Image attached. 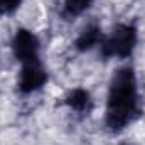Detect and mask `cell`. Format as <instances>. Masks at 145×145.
Wrapping results in <instances>:
<instances>
[{
  "instance_id": "ba28073f",
  "label": "cell",
  "mask_w": 145,
  "mask_h": 145,
  "mask_svg": "<svg viewBox=\"0 0 145 145\" xmlns=\"http://www.w3.org/2000/svg\"><path fill=\"white\" fill-rule=\"evenodd\" d=\"M24 0H0V17H10L14 15L20 7Z\"/></svg>"
},
{
  "instance_id": "277c9868",
  "label": "cell",
  "mask_w": 145,
  "mask_h": 145,
  "mask_svg": "<svg viewBox=\"0 0 145 145\" xmlns=\"http://www.w3.org/2000/svg\"><path fill=\"white\" fill-rule=\"evenodd\" d=\"M47 81H49V72L42 59L24 63L20 64L17 74V91L22 96L34 95L47 84Z\"/></svg>"
},
{
  "instance_id": "52a82bcc",
  "label": "cell",
  "mask_w": 145,
  "mask_h": 145,
  "mask_svg": "<svg viewBox=\"0 0 145 145\" xmlns=\"http://www.w3.org/2000/svg\"><path fill=\"white\" fill-rule=\"evenodd\" d=\"M95 0H61L59 15L63 20L72 22L79 17H83L93 5Z\"/></svg>"
},
{
  "instance_id": "9c48e42d",
  "label": "cell",
  "mask_w": 145,
  "mask_h": 145,
  "mask_svg": "<svg viewBox=\"0 0 145 145\" xmlns=\"http://www.w3.org/2000/svg\"><path fill=\"white\" fill-rule=\"evenodd\" d=\"M116 145H132V144H128V142H120V144H116Z\"/></svg>"
},
{
  "instance_id": "6da1fadb",
  "label": "cell",
  "mask_w": 145,
  "mask_h": 145,
  "mask_svg": "<svg viewBox=\"0 0 145 145\" xmlns=\"http://www.w3.org/2000/svg\"><path fill=\"white\" fill-rule=\"evenodd\" d=\"M142 115L138 76L132 64L116 68L108 81L105 100V127L111 133H121Z\"/></svg>"
},
{
  "instance_id": "8992f818",
  "label": "cell",
  "mask_w": 145,
  "mask_h": 145,
  "mask_svg": "<svg viewBox=\"0 0 145 145\" xmlns=\"http://www.w3.org/2000/svg\"><path fill=\"white\" fill-rule=\"evenodd\" d=\"M63 103H64V106L69 110L72 115H76L79 118L88 116L93 111V108H95V100H93L91 93L86 88H83V86L71 88L64 95Z\"/></svg>"
},
{
  "instance_id": "3957f363",
  "label": "cell",
  "mask_w": 145,
  "mask_h": 145,
  "mask_svg": "<svg viewBox=\"0 0 145 145\" xmlns=\"http://www.w3.org/2000/svg\"><path fill=\"white\" fill-rule=\"evenodd\" d=\"M10 51L14 59L19 64L42 59V44L40 39L34 31L27 27H19L15 29L14 36L10 39Z\"/></svg>"
},
{
  "instance_id": "5b68a950",
  "label": "cell",
  "mask_w": 145,
  "mask_h": 145,
  "mask_svg": "<svg viewBox=\"0 0 145 145\" xmlns=\"http://www.w3.org/2000/svg\"><path fill=\"white\" fill-rule=\"evenodd\" d=\"M103 36H105V32H103L101 24L98 20H89L79 29L78 36L74 37L72 49L76 52H79V54H84V52H89L93 49H98L101 40H103Z\"/></svg>"
},
{
  "instance_id": "7a4b0ae2",
  "label": "cell",
  "mask_w": 145,
  "mask_h": 145,
  "mask_svg": "<svg viewBox=\"0 0 145 145\" xmlns=\"http://www.w3.org/2000/svg\"><path fill=\"white\" fill-rule=\"evenodd\" d=\"M138 46V27L135 22H118L103 36L98 52L103 61H127Z\"/></svg>"
}]
</instances>
